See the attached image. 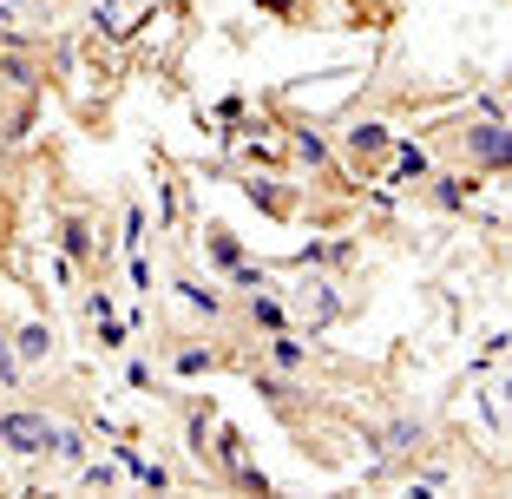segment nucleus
I'll return each mask as SVG.
<instances>
[{"instance_id": "obj_1", "label": "nucleus", "mask_w": 512, "mask_h": 499, "mask_svg": "<svg viewBox=\"0 0 512 499\" xmlns=\"http://www.w3.org/2000/svg\"><path fill=\"white\" fill-rule=\"evenodd\" d=\"M447 138H453V152H460V165L473 171V178H506L512 171V125L506 112H460V119H447Z\"/></svg>"}, {"instance_id": "obj_2", "label": "nucleus", "mask_w": 512, "mask_h": 499, "mask_svg": "<svg viewBox=\"0 0 512 499\" xmlns=\"http://www.w3.org/2000/svg\"><path fill=\"white\" fill-rule=\"evenodd\" d=\"M283 138H289V165L296 178H316V184H342V158H335V138L322 132V119H283Z\"/></svg>"}, {"instance_id": "obj_3", "label": "nucleus", "mask_w": 512, "mask_h": 499, "mask_svg": "<svg viewBox=\"0 0 512 499\" xmlns=\"http://www.w3.org/2000/svg\"><path fill=\"white\" fill-rule=\"evenodd\" d=\"M204 467H211L224 486H243V493H270V473L256 467L250 434H243V427H230V421H217V440H211V460H204Z\"/></svg>"}, {"instance_id": "obj_4", "label": "nucleus", "mask_w": 512, "mask_h": 499, "mask_svg": "<svg viewBox=\"0 0 512 499\" xmlns=\"http://www.w3.org/2000/svg\"><path fill=\"white\" fill-rule=\"evenodd\" d=\"M158 283H165L171 296H178V309H184V316H191V322H204V329H217V322L230 316V296H224V289H217V283H204V276H197V270H191V263H184V257L171 263V270L158 276Z\"/></svg>"}, {"instance_id": "obj_5", "label": "nucleus", "mask_w": 512, "mask_h": 499, "mask_svg": "<svg viewBox=\"0 0 512 499\" xmlns=\"http://www.w3.org/2000/svg\"><path fill=\"white\" fill-rule=\"evenodd\" d=\"M46 440H53V414L27 408V401H7L0 408V454H20V460H46Z\"/></svg>"}, {"instance_id": "obj_6", "label": "nucleus", "mask_w": 512, "mask_h": 499, "mask_svg": "<svg viewBox=\"0 0 512 499\" xmlns=\"http://www.w3.org/2000/svg\"><path fill=\"white\" fill-rule=\"evenodd\" d=\"M263 362L276 368V375H289V381H309L322 368V342H316V329H270L263 335Z\"/></svg>"}, {"instance_id": "obj_7", "label": "nucleus", "mask_w": 512, "mask_h": 499, "mask_svg": "<svg viewBox=\"0 0 512 499\" xmlns=\"http://www.w3.org/2000/svg\"><path fill=\"white\" fill-rule=\"evenodd\" d=\"M388 145H394V125L375 119V112L335 125V158H348V165H368V171H375L381 158H388Z\"/></svg>"}, {"instance_id": "obj_8", "label": "nucleus", "mask_w": 512, "mask_h": 499, "mask_svg": "<svg viewBox=\"0 0 512 499\" xmlns=\"http://www.w3.org/2000/svg\"><path fill=\"white\" fill-rule=\"evenodd\" d=\"M230 184H237L263 217H289V211H296V197H302L296 178H276V171H263V165H237V171H230Z\"/></svg>"}, {"instance_id": "obj_9", "label": "nucleus", "mask_w": 512, "mask_h": 499, "mask_svg": "<svg viewBox=\"0 0 512 499\" xmlns=\"http://www.w3.org/2000/svg\"><path fill=\"white\" fill-rule=\"evenodd\" d=\"M342 316V296H335V276H302L296 296H289V322L296 329H329Z\"/></svg>"}, {"instance_id": "obj_10", "label": "nucleus", "mask_w": 512, "mask_h": 499, "mask_svg": "<svg viewBox=\"0 0 512 499\" xmlns=\"http://www.w3.org/2000/svg\"><path fill=\"white\" fill-rule=\"evenodd\" d=\"M250 388H256V401L289 427L309 414V381H289V375H276V368H250Z\"/></svg>"}, {"instance_id": "obj_11", "label": "nucleus", "mask_w": 512, "mask_h": 499, "mask_svg": "<svg viewBox=\"0 0 512 499\" xmlns=\"http://www.w3.org/2000/svg\"><path fill=\"white\" fill-rule=\"evenodd\" d=\"M427 434H434V427H427V414H388V421L375 427V447H381V460H388V473L401 467V460L421 454Z\"/></svg>"}, {"instance_id": "obj_12", "label": "nucleus", "mask_w": 512, "mask_h": 499, "mask_svg": "<svg viewBox=\"0 0 512 499\" xmlns=\"http://www.w3.org/2000/svg\"><path fill=\"white\" fill-rule=\"evenodd\" d=\"M138 27H145V14H138L132 0H86V33L106 46H132Z\"/></svg>"}, {"instance_id": "obj_13", "label": "nucleus", "mask_w": 512, "mask_h": 499, "mask_svg": "<svg viewBox=\"0 0 512 499\" xmlns=\"http://www.w3.org/2000/svg\"><path fill=\"white\" fill-rule=\"evenodd\" d=\"M480 184H486V178H473V171H427V178H421V197L434 204L440 217H467Z\"/></svg>"}, {"instance_id": "obj_14", "label": "nucleus", "mask_w": 512, "mask_h": 499, "mask_svg": "<svg viewBox=\"0 0 512 499\" xmlns=\"http://www.w3.org/2000/svg\"><path fill=\"white\" fill-rule=\"evenodd\" d=\"M7 342H14V355L27 362V375H33V368H53V355H60V335H53V322H46V316L14 322V329H7Z\"/></svg>"}, {"instance_id": "obj_15", "label": "nucleus", "mask_w": 512, "mask_h": 499, "mask_svg": "<svg viewBox=\"0 0 512 499\" xmlns=\"http://www.w3.org/2000/svg\"><path fill=\"white\" fill-rule=\"evenodd\" d=\"M40 79H46L40 46H27V40L0 46V86H7V92H40Z\"/></svg>"}, {"instance_id": "obj_16", "label": "nucleus", "mask_w": 512, "mask_h": 499, "mask_svg": "<svg viewBox=\"0 0 512 499\" xmlns=\"http://www.w3.org/2000/svg\"><path fill=\"white\" fill-rule=\"evenodd\" d=\"M237 322L256 335H270V329H289V303L276 296V289H243L237 296Z\"/></svg>"}, {"instance_id": "obj_17", "label": "nucleus", "mask_w": 512, "mask_h": 499, "mask_svg": "<svg viewBox=\"0 0 512 499\" xmlns=\"http://www.w3.org/2000/svg\"><path fill=\"white\" fill-rule=\"evenodd\" d=\"M381 171H388V184H421L427 171H434V152H427L421 138H401V132H394V145H388V158H381Z\"/></svg>"}, {"instance_id": "obj_18", "label": "nucleus", "mask_w": 512, "mask_h": 499, "mask_svg": "<svg viewBox=\"0 0 512 499\" xmlns=\"http://www.w3.org/2000/svg\"><path fill=\"white\" fill-rule=\"evenodd\" d=\"M165 368H171V381H204V375H217V368H224V355H217L211 342H171Z\"/></svg>"}, {"instance_id": "obj_19", "label": "nucleus", "mask_w": 512, "mask_h": 499, "mask_svg": "<svg viewBox=\"0 0 512 499\" xmlns=\"http://www.w3.org/2000/svg\"><path fill=\"white\" fill-rule=\"evenodd\" d=\"M204 257H211V270L224 276L230 263L243 257V237H237V224H224V217H204Z\"/></svg>"}, {"instance_id": "obj_20", "label": "nucleus", "mask_w": 512, "mask_h": 499, "mask_svg": "<svg viewBox=\"0 0 512 499\" xmlns=\"http://www.w3.org/2000/svg\"><path fill=\"white\" fill-rule=\"evenodd\" d=\"M112 467L132 473V480L145 486V493H171V473H165V467H151V460H138L132 447H125V440H112Z\"/></svg>"}, {"instance_id": "obj_21", "label": "nucleus", "mask_w": 512, "mask_h": 499, "mask_svg": "<svg viewBox=\"0 0 512 499\" xmlns=\"http://www.w3.org/2000/svg\"><path fill=\"white\" fill-rule=\"evenodd\" d=\"M60 257L73 263V270H79V263H92V217H79V211L60 217Z\"/></svg>"}, {"instance_id": "obj_22", "label": "nucleus", "mask_w": 512, "mask_h": 499, "mask_svg": "<svg viewBox=\"0 0 512 499\" xmlns=\"http://www.w3.org/2000/svg\"><path fill=\"white\" fill-rule=\"evenodd\" d=\"M125 283H132V296H138V303H145L151 289H158V257H151V243L125 250Z\"/></svg>"}, {"instance_id": "obj_23", "label": "nucleus", "mask_w": 512, "mask_h": 499, "mask_svg": "<svg viewBox=\"0 0 512 499\" xmlns=\"http://www.w3.org/2000/svg\"><path fill=\"white\" fill-rule=\"evenodd\" d=\"M46 460H53V467H79V460H86V434H79V427H66V421H53Z\"/></svg>"}, {"instance_id": "obj_24", "label": "nucleus", "mask_w": 512, "mask_h": 499, "mask_svg": "<svg viewBox=\"0 0 512 499\" xmlns=\"http://www.w3.org/2000/svg\"><path fill=\"white\" fill-rule=\"evenodd\" d=\"M119 243H125V250H138V243H151V211H145V204H138V197H132V204H125Z\"/></svg>"}, {"instance_id": "obj_25", "label": "nucleus", "mask_w": 512, "mask_h": 499, "mask_svg": "<svg viewBox=\"0 0 512 499\" xmlns=\"http://www.w3.org/2000/svg\"><path fill=\"white\" fill-rule=\"evenodd\" d=\"M20 388H27V362H20L14 342L0 335V394H20Z\"/></svg>"}, {"instance_id": "obj_26", "label": "nucleus", "mask_w": 512, "mask_h": 499, "mask_svg": "<svg viewBox=\"0 0 512 499\" xmlns=\"http://www.w3.org/2000/svg\"><path fill=\"white\" fill-rule=\"evenodd\" d=\"M125 388H138V394H165V381H158V368H151L145 355H125Z\"/></svg>"}, {"instance_id": "obj_27", "label": "nucleus", "mask_w": 512, "mask_h": 499, "mask_svg": "<svg viewBox=\"0 0 512 499\" xmlns=\"http://www.w3.org/2000/svg\"><path fill=\"white\" fill-rule=\"evenodd\" d=\"M125 335H132V329H125V322H112V316H99V322H92V342L106 348V355H119V348H125Z\"/></svg>"}, {"instance_id": "obj_28", "label": "nucleus", "mask_w": 512, "mask_h": 499, "mask_svg": "<svg viewBox=\"0 0 512 499\" xmlns=\"http://www.w3.org/2000/svg\"><path fill=\"white\" fill-rule=\"evenodd\" d=\"M86 316H92V322L112 316V296H106V289H86Z\"/></svg>"}]
</instances>
